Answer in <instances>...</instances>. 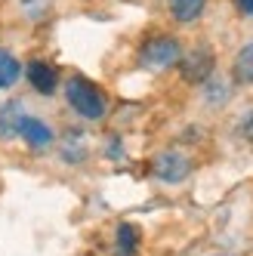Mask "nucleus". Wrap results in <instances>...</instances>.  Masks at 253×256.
<instances>
[{
	"instance_id": "obj_1",
	"label": "nucleus",
	"mask_w": 253,
	"mask_h": 256,
	"mask_svg": "<svg viewBox=\"0 0 253 256\" xmlns=\"http://www.w3.org/2000/svg\"><path fill=\"white\" fill-rule=\"evenodd\" d=\"M65 102L80 120H102L108 114V96L105 90L80 74H71L65 80Z\"/></svg>"
},
{
	"instance_id": "obj_2",
	"label": "nucleus",
	"mask_w": 253,
	"mask_h": 256,
	"mask_svg": "<svg viewBox=\"0 0 253 256\" xmlns=\"http://www.w3.org/2000/svg\"><path fill=\"white\" fill-rule=\"evenodd\" d=\"M182 50L186 46H182V40H179L176 34L158 31V34H148V38L139 44L136 62H139V68H146V71H170V68H176Z\"/></svg>"
},
{
	"instance_id": "obj_3",
	"label": "nucleus",
	"mask_w": 253,
	"mask_h": 256,
	"mask_svg": "<svg viewBox=\"0 0 253 256\" xmlns=\"http://www.w3.org/2000/svg\"><path fill=\"white\" fill-rule=\"evenodd\" d=\"M179 78L192 86H201L204 80H210L216 74V52L210 44H194L188 50H182V56L176 62Z\"/></svg>"
},
{
	"instance_id": "obj_4",
	"label": "nucleus",
	"mask_w": 253,
	"mask_h": 256,
	"mask_svg": "<svg viewBox=\"0 0 253 256\" xmlns=\"http://www.w3.org/2000/svg\"><path fill=\"white\" fill-rule=\"evenodd\" d=\"M192 170H194V160L179 148H164L152 160V176L160 179L164 186H179V182H186L192 176Z\"/></svg>"
},
{
	"instance_id": "obj_5",
	"label": "nucleus",
	"mask_w": 253,
	"mask_h": 256,
	"mask_svg": "<svg viewBox=\"0 0 253 256\" xmlns=\"http://www.w3.org/2000/svg\"><path fill=\"white\" fill-rule=\"evenodd\" d=\"M22 78L31 84L34 93H40V96H52L59 90V84H62L59 68L52 62H46V59H31L25 65V71H22Z\"/></svg>"
},
{
	"instance_id": "obj_6",
	"label": "nucleus",
	"mask_w": 253,
	"mask_h": 256,
	"mask_svg": "<svg viewBox=\"0 0 253 256\" xmlns=\"http://www.w3.org/2000/svg\"><path fill=\"white\" fill-rule=\"evenodd\" d=\"M19 139L28 145L31 152H46L56 136H52V126H50L44 118L25 114V118H22V126H19Z\"/></svg>"
},
{
	"instance_id": "obj_7",
	"label": "nucleus",
	"mask_w": 253,
	"mask_h": 256,
	"mask_svg": "<svg viewBox=\"0 0 253 256\" xmlns=\"http://www.w3.org/2000/svg\"><path fill=\"white\" fill-rule=\"evenodd\" d=\"M22 118H25V108H22L19 99H10V102L0 105V139H4V142L19 139Z\"/></svg>"
},
{
	"instance_id": "obj_8",
	"label": "nucleus",
	"mask_w": 253,
	"mask_h": 256,
	"mask_svg": "<svg viewBox=\"0 0 253 256\" xmlns=\"http://www.w3.org/2000/svg\"><path fill=\"white\" fill-rule=\"evenodd\" d=\"M210 0H167V12L176 25H194L207 12Z\"/></svg>"
},
{
	"instance_id": "obj_9",
	"label": "nucleus",
	"mask_w": 253,
	"mask_h": 256,
	"mask_svg": "<svg viewBox=\"0 0 253 256\" xmlns=\"http://www.w3.org/2000/svg\"><path fill=\"white\" fill-rule=\"evenodd\" d=\"M232 84L238 86H253V40H247L232 62Z\"/></svg>"
},
{
	"instance_id": "obj_10",
	"label": "nucleus",
	"mask_w": 253,
	"mask_h": 256,
	"mask_svg": "<svg viewBox=\"0 0 253 256\" xmlns=\"http://www.w3.org/2000/svg\"><path fill=\"white\" fill-rule=\"evenodd\" d=\"M59 158L65 164H80L86 160V136L80 130H68L59 142Z\"/></svg>"
},
{
	"instance_id": "obj_11",
	"label": "nucleus",
	"mask_w": 253,
	"mask_h": 256,
	"mask_svg": "<svg viewBox=\"0 0 253 256\" xmlns=\"http://www.w3.org/2000/svg\"><path fill=\"white\" fill-rule=\"evenodd\" d=\"M22 71H25V65L19 62V56H16L12 50L0 46V90L16 86V84L22 80Z\"/></svg>"
},
{
	"instance_id": "obj_12",
	"label": "nucleus",
	"mask_w": 253,
	"mask_h": 256,
	"mask_svg": "<svg viewBox=\"0 0 253 256\" xmlns=\"http://www.w3.org/2000/svg\"><path fill=\"white\" fill-rule=\"evenodd\" d=\"M114 244H118V256H136L139 250V228L133 222H120L114 232Z\"/></svg>"
},
{
	"instance_id": "obj_13",
	"label": "nucleus",
	"mask_w": 253,
	"mask_h": 256,
	"mask_svg": "<svg viewBox=\"0 0 253 256\" xmlns=\"http://www.w3.org/2000/svg\"><path fill=\"white\" fill-rule=\"evenodd\" d=\"M201 86H204V99H207V105H226V102H228L232 86H228V80H222L220 74H213V78L204 80Z\"/></svg>"
},
{
	"instance_id": "obj_14",
	"label": "nucleus",
	"mask_w": 253,
	"mask_h": 256,
	"mask_svg": "<svg viewBox=\"0 0 253 256\" xmlns=\"http://www.w3.org/2000/svg\"><path fill=\"white\" fill-rule=\"evenodd\" d=\"M241 136H244V139L253 145V108H250V112L241 118Z\"/></svg>"
},
{
	"instance_id": "obj_15",
	"label": "nucleus",
	"mask_w": 253,
	"mask_h": 256,
	"mask_svg": "<svg viewBox=\"0 0 253 256\" xmlns=\"http://www.w3.org/2000/svg\"><path fill=\"white\" fill-rule=\"evenodd\" d=\"M105 145H108V148H105V154H108V158H124V148H120V139H118V136H112Z\"/></svg>"
},
{
	"instance_id": "obj_16",
	"label": "nucleus",
	"mask_w": 253,
	"mask_h": 256,
	"mask_svg": "<svg viewBox=\"0 0 253 256\" xmlns=\"http://www.w3.org/2000/svg\"><path fill=\"white\" fill-rule=\"evenodd\" d=\"M232 4L241 16H253V0H232Z\"/></svg>"
}]
</instances>
